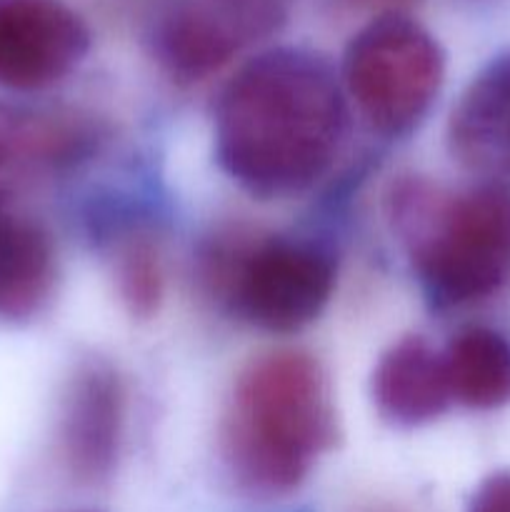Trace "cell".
Masks as SVG:
<instances>
[{
    "label": "cell",
    "mask_w": 510,
    "mask_h": 512,
    "mask_svg": "<svg viewBox=\"0 0 510 512\" xmlns=\"http://www.w3.org/2000/svg\"><path fill=\"white\" fill-rule=\"evenodd\" d=\"M55 285V250L35 220L0 213V320H28Z\"/></svg>",
    "instance_id": "cell-11"
},
{
    "label": "cell",
    "mask_w": 510,
    "mask_h": 512,
    "mask_svg": "<svg viewBox=\"0 0 510 512\" xmlns=\"http://www.w3.org/2000/svg\"><path fill=\"white\" fill-rule=\"evenodd\" d=\"M45 165V113H23L0 103V175Z\"/></svg>",
    "instance_id": "cell-14"
},
{
    "label": "cell",
    "mask_w": 510,
    "mask_h": 512,
    "mask_svg": "<svg viewBox=\"0 0 510 512\" xmlns=\"http://www.w3.org/2000/svg\"><path fill=\"white\" fill-rule=\"evenodd\" d=\"M445 78L443 45L405 13L375 15L350 38L340 83L370 130L410 133L428 115Z\"/></svg>",
    "instance_id": "cell-5"
},
{
    "label": "cell",
    "mask_w": 510,
    "mask_h": 512,
    "mask_svg": "<svg viewBox=\"0 0 510 512\" xmlns=\"http://www.w3.org/2000/svg\"><path fill=\"white\" fill-rule=\"evenodd\" d=\"M298 512H308V510H298Z\"/></svg>",
    "instance_id": "cell-17"
},
{
    "label": "cell",
    "mask_w": 510,
    "mask_h": 512,
    "mask_svg": "<svg viewBox=\"0 0 510 512\" xmlns=\"http://www.w3.org/2000/svg\"><path fill=\"white\" fill-rule=\"evenodd\" d=\"M338 440L330 385L305 350H273L245 365L225 410L220 448L240 490L275 498L298 488Z\"/></svg>",
    "instance_id": "cell-2"
},
{
    "label": "cell",
    "mask_w": 510,
    "mask_h": 512,
    "mask_svg": "<svg viewBox=\"0 0 510 512\" xmlns=\"http://www.w3.org/2000/svg\"><path fill=\"white\" fill-rule=\"evenodd\" d=\"M108 243L115 245V283L120 300L135 318H150L158 313L163 300L165 275L158 245L148 230L138 223L105 225Z\"/></svg>",
    "instance_id": "cell-13"
},
{
    "label": "cell",
    "mask_w": 510,
    "mask_h": 512,
    "mask_svg": "<svg viewBox=\"0 0 510 512\" xmlns=\"http://www.w3.org/2000/svg\"><path fill=\"white\" fill-rule=\"evenodd\" d=\"M348 5L360 10H373L375 15H385V13H403L408 5H413L415 0H345Z\"/></svg>",
    "instance_id": "cell-16"
},
{
    "label": "cell",
    "mask_w": 510,
    "mask_h": 512,
    "mask_svg": "<svg viewBox=\"0 0 510 512\" xmlns=\"http://www.w3.org/2000/svg\"><path fill=\"white\" fill-rule=\"evenodd\" d=\"M468 512H510V470L488 475L475 488Z\"/></svg>",
    "instance_id": "cell-15"
},
{
    "label": "cell",
    "mask_w": 510,
    "mask_h": 512,
    "mask_svg": "<svg viewBox=\"0 0 510 512\" xmlns=\"http://www.w3.org/2000/svg\"><path fill=\"white\" fill-rule=\"evenodd\" d=\"M448 150L485 183L510 178V48L473 75L448 118Z\"/></svg>",
    "instance_id": "cell-9"
},
{
    "label": "cell",
    "mask_w": 510,
    "mask_h": 512,
    "mask_svg": "<svg viewBox=\"0 0 510 512\" xmlns=\"http://www.w3.org/2000/svg\"><path fill=\"white\" fill-rule=\"evenodd\" d=\"M378 413L400 428H418L440 418L453 403L443 350L420 335H408L380 355L370 380Z\"/></svg>",
    "instance_id": "cell-10"
},
{
    "label": "cell",
    "mask_w": 510,
    "mask_h": 512,
    "mask_svg": "<svg viewBox=\"0 0 510 512\" xmlns=\"http://www.w3.org/2000/svg\"><path fill=\"white\" fill-rule=\"evenodd\" d=\"M348 130V95L328 58L278 45L245 60L213 110L215 160L260 200L313 188Z\"/></svg>",
    "instance_id": "cell-1"
},
{
    "label": "cell",
    "mask_w": 510,
    "mask_h": 512,
    "mask_svg": "<svg viewBox=\"0 0 510 512\" xmlns=\"http://www.w3.org/2000/svg\"><path fill=\"white\" fill-rule=\"evenodd\" d=\"M285 18L288 0H168L150 23V53L175 83H200Z\"/></svg>",
    "instance_id": "cell-6"
},
{
    "label": "cell",
    "mask_w": 510,
    "mask_h": 512,
    "mask_svg": "<svg viewBox=\"0 0 510 512\" xmlns=\"http://www.w3.org/2000/svg\"><path fill=\"white\" fill-rule=\"evenodd\" d=\"M88 50V23L65 0H0V88H50Z\"/></svg>",
    "instance_id": "cell-7"
},
{
    "label": "cell",
    "mask_w": 510,
    "mask_h": 512,
    "mask_svg": "<svg viewBox=\"0 0 510 512\" xmlns=\"http://www.w3.org/2000/svg\"><path fill=\"white\" fill-rule=\"evenodd\" d=\"M453 403L473 410L510 405V340L498 330L470 325L443 350Z\"/></svg>",
    "instance_id": "cell-12"
},
{
    "label": "cell",
    "mask_w": 510,
    "mask_h": 512,
    "mask_svg": "<svg viewBox=\"0 0 510 512\" xmlns=\"http://www.w3.org/2000/svg\"><path fill=\"white\" fill-rule=\"evenodd\" d=\"M125 390L103 360H88L70 378L60 415V453L80 483L108 478L120 455Z\"/></svg>",
    "instance_id": "cell-8"
},
{
    "label": "cell",
    "mask_w": 510,
    "mask_h": 512,
    "mask_svg": "<svg viewBox=\"0 0 510 512\" xmlns=\"http://www.w3.org/2000/svg\"><path fill=\"white\" fill-rule=\"evenodd\" d=\"M390 215L435 308H460L510 280V188L480 183L458 195L423 180L400 183Z\"/></svg>",
    "instance_id": "cell-3"
},
{
    "label": "cell",
    "mask_w": 510,
    "mask_h": 512,
    "mask_svg": "<svg viewBox=\"0 0 510 512\" xmlns=\"http://www.w3.org/2000/svg\"><path fill=\"white\" fill-rule=\"evenodd\" d=\"M338 260L325 243L243 228L215 233L200 278L235 318L268 333H298L328 305Z\"/></svg>",
    "instance_id": "cell-4"
}]
</instances>
